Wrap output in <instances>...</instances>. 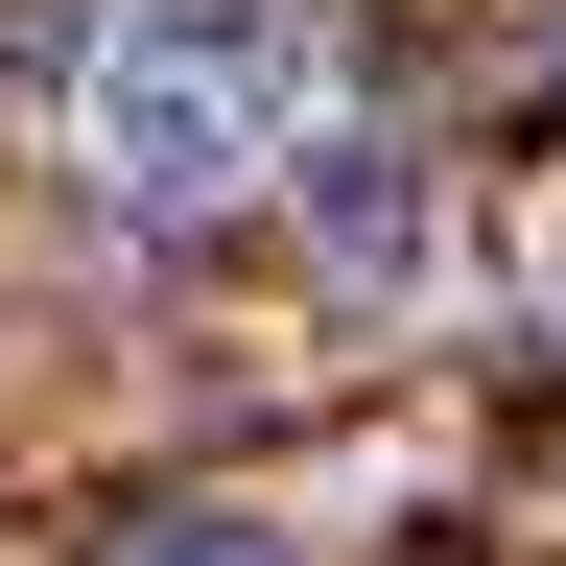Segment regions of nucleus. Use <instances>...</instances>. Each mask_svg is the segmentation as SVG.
Wrapping results in <instances>:
<instances>
[{
	"label": "nucleus",
	"instance_id": "1",
	"mask_svg": "<svg viewBox=\"0 0 566 566\" xmlns=\"http://www.w3.org/2000/svg\"><path fill=\"white\" fill-rule=\"evenodd\" d=\"M71 142H95V189L142 237H189V212H237V189H283L331 142L307 24H283V0H118L95 71H71Z\"/></svg>",
	"mask_w": 566,
	"mask_h": 566
},
{
	"label": "nucleus",
	"instance_id": "2",
	"mask_svg": "<svg viewBox=\"0 0 566 566\" xmlns=\"http://www.w3.org/2000/svg\"><path fill=\"white\" fill-rule=\"evenodd\" d=\"M283 212H307V260H331V283H424V260H449V189H424L378 118H331L307 166H283Z\"/></svg>",
	"mask_w": 566,
	"mask_h": 566
},
{
	"label": "nucleus",
	"instance_id": "3",
	"mask_svg": "<svg viewBox=\"0 0 566 566\" xmlns=\"http://www.w3.org/2000/svg\"><path fill=\"white\" fill-rule=\"evenodd\" d=\"M71 566H307V543H283L260 495H142V520H95Z\"/></svg>",
	"mask_w": 566,
	"mask_h": 566
}]
</instances>
